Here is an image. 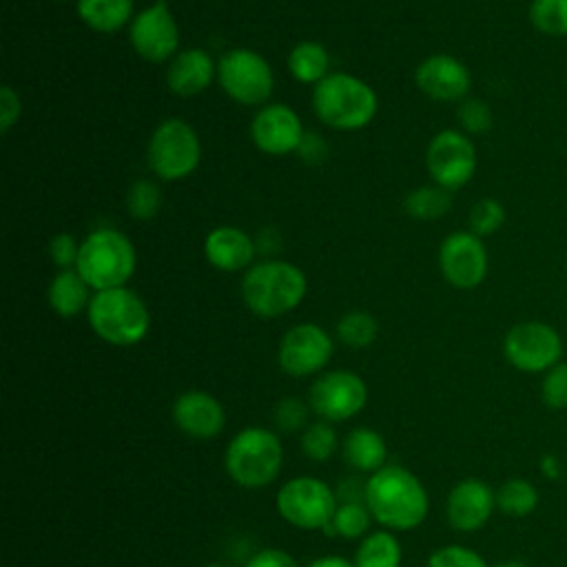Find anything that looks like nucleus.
Returning <instances> with one entry per match:
<instances>
[{
	"instance_id": "ddd939ff",
	"label": "nucleus",
	"mask_w": 567,
	"mask_h": 567,
	"mask_svg": "<svg viewBox=\"0 0 567 567\" xmlns=\"http://www.w3.org/2000/svg\"><path fill=\"white\" fill-rule=\"evenodd\" d=\"M310 408L323 421H346L359 414L368 401L365 381L352 370H330L315 379L310 388Z\"/></svg>"
},
{
	"instance_id": "aec40b11",
	"label": "nucleus",
	"mask_w": 567,
	"mask_h": 567,
	"mask_svg": "<svg viewBox=\"0 0 567 567\" xmlns=\"http://www.w3.org/2000/svg\"><path fill=\"white\" fill-rule=\"evenodd\" d=\"M255 241L237 226L213 228L204 239V257L210 266L224 272L248 270L255 259Z\"/></svg>"
},
{
	"instance_id": "7c9ffc66",
	"label": "nucleus",
	"mask_w": 567,
	"mask_h": 567,
	"mask_svg": "<svg viewBox=\"0 0 567 567\" xmlns=\"http://www.w3.org/2000/svg\"><path fill=\"white\" fill-rule=\"evenodd\" d=\"M527 16L536 31L554 38L567 35V0H532Z\"/></svg>"
},
{
	"instance_id": "7ed1b4c3",
	"label": "nucleus",
	"mask_w": 567,
	"mask_h": 567,
	"mask_svg": "<svg viewBox=\"0 0 567 567\" xmlns=\"http://www.w3.org/2000/svg\"><path fill=\"white\" fill-rule=\"evenodd\" d=\"M379 109L374 89L352 73H328L312 89V111L330 128L357 131L372 122Z\"/></svg>"
},
{
	"instance_id": "b1692460",
	"label": "nucleus",
	"mask_w": 567,
	"mask_h": 567,
	"mask_svg": "<svg viewBox=\"0 0 567 567\" xmlns=\"http://www.w3.org/2000/svg\"><path fill=\"white\" fill-rule=\"evenodd\" d=\"M80 20L97 33L120 31L133 16V0H75Z\"/></svg>"
},
{
	"instance_id": "39448f33",
	"label": "nucleus",
	"mask_w": 567,
	"mask_h": 567,
	"mask_svg": "<svg viewBox=\"0 0 567 567\" xmlns=\"http://www.w3.org/2000/svg\"><path fill=\"white\" fill-rule=\"evenodd\" d=\"M86 317L91 330L102 341L120 348L140 343L151 328L146 303L126 286L93 292Z\"/></svg>"
},
{
	"instance_id": "6e6552de",
	"label": "nucleus",
	"mask_w": 567,
	"mask_h": 567,
	"mask_svg": "<svg viewBox=\"0 0 567 567\" xmlns=\"http://www.w3.org/2000/svg\"><path fill=\"white\" fill-rule=\"evenodd\" d=\"M217 82L233 102L259 106L272 95L275 73L261 53L239 47L217 60Z\"/></svg>"
},
{
	"instance_id": "6ab92c4d",
	"label": "nucleus",
	"mask_w": 567,
	"mask_h": 567,
	"mask_svg": "<svg viewBox=\"0 0 567 567\" xmlns=\"http://www.w3.org/2000/svg\"><path fill=\"white\" fill-rule=\"evenodd\" d=\"M171 416L184 434L202 441L217 436L226 423L221 403L204 390H188L179 394L171 408Z\"/></svg>"
},
{
	"instance_id": "4468645a",
	"label": "nucleus",
	"mask_w": 567,
	"mask_h": 567,
	"mask_svg": "<svg viewBox=\"0 0 567 567\" xmlns=\"http://www.w3.org/2000/svg\"><path fill=\"white\" fill-rule=\"evenodd\" d=\"M439 268L447 284L458 290H472L487 277V248L472 230L450 233L439 248Z\"/></svg>"
},
{
	"instance_id": "f704fd0d",
	"label": "nucleus",
	"mask_w": 567,
	"mask_h": 567,
	"mask_svg": "<svg viewBox=\"0 0 567 567\" xmlns=\"http://www.w3.org/2000/svg\"><path fill=\"white\" fill-rule=\"evenodd\" d=\"M458 124L467 135H485L492 128V111L483 100L465 97L456 109Z\"/></svg>"
},
{
	"instance_id": "ea45409f",
	"label": "nucleus",
	"mask_w": 567,
	"mask_h": 567,
	"mask_svg": "<svg viewBox=\"0 0 567 567\" xmlns=\"http://www.w3.org/2000/svg\"><path fill=\"white\" fill-rule=\"evenodd\" d=\"M22 102L13 86L2 84L0 86V131L9 133V128L20 120Z\"/></svg>"
},
{
	"instance_id": "a18cd8bd",
	"label": "nucleus",
	"mask_w": 567,
	"mask_h": 567,
	"mask_svg": "<svg viewBox=\"0 0 567 567\" xmlns=\"http://www.w3.org/2000/svg\"><path fill=\"white\" fill-rule=\"evenodd\" d=\"M204 567H224V565H217V563H213V565H204Z\"/></svg>"
},
{
	"instance_id": "9d476101",
	"label": "nucleus",
	"mask_w": 567,
	"mask_h": 567,
	"mask_svg": "<svg viewBox=\"0 0 567 567\" xmlns=\"http://www.w3.org/2000/svg\"><path fill=\"white\" fill-rule=\"evenodd\" d=\"M503 354L509 365L520 372H547L563 357V339L558 330L545 321L514 323L503 339Z\"/></svg>"
},
{
	"instance_id": "0eeeda50",
	"label": "nucleus",
	"mask_w": 567,
	"mask_h": 567,
	"mask_svg": "<svg viewBox=\"0 0 567 567\" xmlns=\"http://www.w3.org/2000/svg\"><path fill=\"white\" fill-rule=\"evenodd\" d=\"M146 159L151 171L164 182L188 177L190 173H195L202 159V144L197 131L179 117H168L159 122L148 140Z\"/></svg>"
},
{
	"instance_id": "c9c22d12",
	"label": "nucleus",
	"mask_w": 567,
	"mask_h": 567,
	"mask_svg": "<svg viewBox=\"0 0 567 567\" xmlns=\"http://www.w3.org/2000/svg\"><path fill=\"white\" fill-rule=\"evenodd\" d=\"M540 399L549 410L567 408V363L560 361L543 374Z\"/></svg>"
},
{
	"instance_id": "a19ab883",
	"label": "nucleus",
	"mask_w": 567,
	"mask_h": 567,
	"mask_svg": "<svg viewBox=\"0 0 567 567\" xmlns=\"http://www.w3.org/2000/svg\"><path fill=\"white\" fill-rule=\"evenodd\" d=\"M246 567H299V565H297V560L288 551L277 549V547H268V549L257 551L246 563Z\"/></svg>"
},
{
	"instance_id": "a211bd4d",
	"label": "nucleus",
	"mask_w": 567,
	"mask_h": 567,
	"mask_svg": "<svg viewBox=\"0 0 567 567\" xmlns=\"http://www.w3.org/2000/svg\"><path fill=\"white\" fill-rule=\"evenodd\" d=\"M496 507V492L481 478H463L447 494V520L458 532L481 529Z\"/></svg>"
},
{
	"instance_id": "bb28decb",
	"label": "nucleus",
	"mask_w": 567,
	"mask_h": 567,
	"mask_svg": "<svg viewBox=\"0 0 567 567\" xmlns=\"http://www.w3.org/2000/svg\"><path fill=\"white\" fill-rule=\"evenodd\" d=\"M452 208L450 190L432 184V186H419L410 190L403 199V210L419 221H432L443 217Z\"/></svg>"
},
{
	"instance_id": "f8f14e48",
	"label": "nucleus",
	"mask_w": 567,
	"mask_h": 567,
	"mask_svg": "<svg viewBox=\"0 0 567 567\" xmlns=\"http://www.w3.org/2000/svg\"><path fill=\"white\" fill-rule=\"evenodd\" d=\"M128 40L133 51L146 62H164L177 55L179 44V27L164 0H155L146 9H142L131 27Z\"/></svg>"
},
{
	"instance_id": "c85d7f7f",
	"label": "nucleus",
	"mask_w": 567,
	"mask_h": 567,
	"mask_svg": "<svg viewBox=\"0 0 567 567\" xmlns=\"http://www.w3.org/2000/svg\"><path fill=\"white\" fill-rule=\"evenodd\" d=\"M370 509L361 503H341L337 505L330 523L323 527L328 536H341V538H361L368 534L370 527Z\"/></svg>"
},
{
	"instance_id": "49530a36",
	"label": "nucleus",
	"mask_w": 567,
	"mask_h": 567,
	"mask_svg": "<svg viewBox=\"0 0 567 567\" xmlns=\"http://www.w3.org/2000/svg\"><path fill=\"white\" fill-rule=\"evenodd\" d=\"M565 270H567V266H565Z\"/></svg>"
},
{
	"instance_id": "79ce46f5",
	"label": "nucleus",
	"mask_w": 567,
	"mask_h": 567,
	"mask_svg": "<svg viewBox=\"0 0 567 567\" xmlns=\"http://www.w3.org/2000/svg\"><path fill=\"white\" fill-rule=\"evenodd\" d=\"M299 157L306 162V164H321L323 157L328 155V146L323 142L321 135L317 133H303V140L297 148Z\"/></svg>"
},
{
	"instance_id": "473e14b6",
	"label": "nucleus",
	"mask_w": 567,
	"mask_h": 567,
	"mask_svg": "<svg viewBox=\"0 0 567 567\" xmlns=\"http://www.w3.org/2000/svg\"><path fill=\"white\" fill-rule=\"evenodd\" d=\"M301 450L310 461L323 463L337 450V432L328 421L310 423L301 434Z\"/></svg>"
},
{
	"instance_id": "dca6fc26",
	"label": "nucleus",
	"mask_w": 567,
	"mask_h": 567,
	"mask_svg": "<svg viewBox=\"0 0 567 567\" xmlns=\"http://www.w3.org/2000/svg\"><path fill=\"white\" fill-rule=\"evenodd\" d=\"M303 126L299 115L288 104H266L250 122V137L255 146L266 155L295 153L303 140Z\"/></svg>"
},
{
	"instance_id": "423d86ee",
	"label": "nucleus",
	"mask_w": 567,
	"mask_h": 567,
	"mask_svg": "<svg viewBox=\"0 0 567 567\" xmlns=\"http://www.w3.org/2000/svg\"><path fill=\"white\" fill-rule=\"evenodd\" d=\"M224 465L237 485L257 489L277 478L284 465V445L266 427H246L228 443Z\"/></svg>"
},
{
	"instance_id": "72a5a7b5",
	"label": "nucleus",
	"mask_w": 567,
	"mask_h": 567,
	"mask_svg": "<svg viewBox=\"0 0 567 567\" xmlns=\"http://www.w3.org/2000/svg\"><path fill=\"white\" fill-rule=\"evenodd\" d=\"M505 224V208L494 197L478 199L470 210V230L478 237L494 235Z\"/></svg>"
},
{
	"instance_id": "9b49d317",
	"label": "nucleus",
	"mask_w": 567,
	"mask_h": 567,
	"mask_svg": "<svg viewBox=\"0 0 567 567\" xmlns=\"http://www.w3.org/2000/svg\"><path fill=\"white\" fill-rule=\"evenodd\" d=\"M425 168L436 186L450 193L463 188L476 173L474 142L456 128L436 133L425 148Z\"/></svg>"
},
{
	"instance_id": "5701e85b",
	"label": "nucleus",
	"mask_w": 567,
	"mask_h": 567,
	"mask_svg": "<svg viewBox=\"0 0 567 567\" xmlns=\"http://www.w3.org/2000/svg\"><path fill=\"white\" fill-rule=\"evenodd\" d=\"M343 458L359 472H377L385 465L388 447L379 432L370 427H357L343 441Z\"/></svg>"
},
{
	"instance_id": "58836bf2",
	"label": "nucleus",
	"mask_w": 567,
	"mask_h": 567,
	"mask_svg": "<svg viewBox=\"0 0 567 567\" xmlns=\"http://www.w3.org/2000/svg\"><path fill=\"white\" fill-rule=\"evenodd\" d=\"M306 405L299 399H284L279 401L277 410H275V421L281 430L286 432H295L306 423Z\"/></svg>"
},
{
	"instance_id": "4c0bfd02",
	"label": "nucleus",
	"mask_w": 567,
	"mask_h": 567,
	"mask_svg": "<svg viewBox=\"0 0 567 567\" xmlns=\"http://www.w3.org/2000/svg\"><path fill=\"white\" fill-rule=\"evenodd\" d=\"M78 255H80V244L75 241V237L71 233H58L51 237L49 257L60 270L75 268Z\"/></svg>"
},
{
	"instance_id": "a878e982",
	"label": "nucleus",
	"mask_w": 567,
	"mask_h": 567,
	"mask_svg": "<svg viewBox=\"0 0 567 567\" xmlns=\"http://www.w3.org/2000/svg\"><path fill=\"white\" fill-rule=\"evenodd\" d=\"M357 567H399L401 565V545L390 532H370L363 536L357 556Z\"/></svg>"
},
{
	"instance_id": "f3484780",
	"label": "nucleus",
	"mask_w": 567,
	"mask_h": 567,
	"mask_svg": "<svg viewBox=\"0 0 567 567\" xmlns=\"http://www.w3.org/2000/svg\"><path fill=\"white\" fill-rule=\"evenodd\" d=\"M414 82L419 91L434 102H461L470 93L472 78L458 58L434 53L416 66Z\"/></svg>"
},
{
	"instance_id": "37998d69",
	"label": "nucleus",
	"mask_w": 567,
	"mask_h": 567,
	"mask_svg": "<svg viewBox=\"0 0 567 567\" xmlns=\"http://www.w3.org/2000/svg\"><path fill=\"white\" fill-rule=\"evenodd\" d=\"M308 567H357V565L341 556H321V558L312 560Z\"/></svg>"
},
{
	"instance_id": "2eb2a0df",
	"label": "nucleus",
	"mask_w": 567,
	"mask_h": 567,
	"mask_svg": "<svg viewBox=\"0 0 567 567\" xmlns=\"http://www.w3.org/2000/svg\"><path fill=\"white\" fill-rule=\"evenodd\" d=\"M334 350L332 337L317 323H297L279 341L277 361L290 377H310L326 368Z\"/></svg>"
},
{
	"instance_id": "393cba45",
	"label": "nucleus",
	"mask_w": 567,
	"mask_h": 567,
	"mask_svg": "<svg viewBox=\"0 0 567 567\" xmlns=\"http://www.w3.org/2000/svg\"><path fill=\"white\" fill-rule=\"evenodd\" d=\"M330 55L323 44L303 40L288 53V71L301 84H319L328 75Z\"/></svg>"
},
{
	"instance_id": "20e7f679",
	"label": "nucleus",
	"mask_w": 567,
	"mask_h": 567,
	"mask_svg": "<svg viewBox=\"0 0 567 567\" xmlns=\"http://www.w3.org/2000/svg\"><path fill=\"white\" fill-rule=\"evenodd\" d=\"M135 246L117 228H95L80 241L75 270L93 288V292L126 286L135 272Z\"/></svg>"
},
{
	"instance_id": "e433bc0d",
	"label": "nucleus",
	"mask_w": 567,
	"mask_h": 567,
	"mask_svg": "<svg viewBox=\"0 0 567 567\" xmlns=\"http://www.w3.org/2000/svg\"><path fill=\"white\" fill-rule=\"evenodd\" d=\"M427 567H487L483 556L463 545L439 547L430 558Z\"/></svg>"
},
{
	"instance_id": "4be33fe9",
	"label": "nucleus",
	"mask_w": 567,
	"mask_h": 567,
	"mask_svg": "<svg viewBox=\"0 0 567 567\" xmlns=\"http://www.w3.org/2000/svg\"><path fill=\"white\" fill-rule=\"evenodd\" d=\"M91 290L93 288L82 279V275L75 268H66L51 279L47 288V299L55 315L71 319L89 310V303L93 297Z\"/></svg>"
},
{
	"instance_id": "cd10ccee",
	"label": "nucleus",
	"mask_w": 567,
	"mask_h": 567,
	"mask_svg": "<svg viewBox=\"0 0 567 567\" xmlns=\"http://www.w3.org/2000/svg\"><path fill=\"white\" fill-rule=\"evenodd\" d=\"M496 507L512 518L529 516L538 507V489L529 481L514 476L496 489Z\"/></svg>"
},
{
	"instance_id": "412c9836",
	"label": "nucleus",
	"mask_w": 567,
	"mask_h": 567,
	"mask_svg": "<svg viewBox=\"0 0 567 567\" xmlns=\"http://www.w3.org/2000/svg\"><path fill=\"white\" fill-rule=\"evenodd\" d=\"M217 75V62L204 49L179 51L166 71V84L171 93L179 97H193L210 86Z\"/></svg>"
},
{
	"instance_id": "1a4fd4ad",
	"label": "nucleus",
	"mask_w": 567,
	"mask_h": 567,
	"mask_svg": "<svg viewBox=\"0 0 567 567\" xmlns=\"http://www.w3.org/2000/svg\"><path fill=\"white\" fill-rule=\"evenodd\" d=\"M275 505L292 527L323 529L337 509V494L315 476H295L279 487Z\"/></svg>"
},
{
	"instance_id": "c756f323",
	"label": "nucleus",
	"mask_w": 567,
	"mask_h": 567,
	"mask_svg": "<svg viewBox=\"0 0 567 567\" xmlns=\"http://www.w3.org/2000/svg\"><path fill=\"white\" fill-rule=\"evenodd\" d=\"M379 334L377 319L365 310H350L337 323V339L348 348H365Z\"/></svg>"
},
{
	"instance_id": "2f4dec72",
	"label": "nucleus",
	"mask_w": 567,
	"mask_h": 567,
	"mask_svg": "<svg viewBox=\"0 0 567 567\" xmlns=\"http://www.w3.org/2000/svg\"><path fill=\"white\" fill-rule=\"evenodd\" d=\"M159 204H162V195L155 182L137 179L131 184L126 193V208L133 219L137 221L153 219L159 213Z\"/></svg>"
},
{
	"instance_id": "f03ea898",
	"label": "nucleus",
	"mask_w": 567,
	"mask_h": 567,
	"mask_svg": "<svg viewBox=\"0 0 567 567\" xmlns=\"http://www.w3.org/2000/svg\"><path fill=\"white\" fill-rule=\"evenodd\" d=\"M306 290L308 281L303 270L284 259L252 264L241 277V299L246 308L264 319L295 310L303 301Z\"/></svg>"
},
{
	"instance_id": "f257e3e1",
	"label": "nucleus",
	"mask_w": 567,
	"mask_h": 567,
	"mask_svg": "<svg viewBox=\"0 0 567 567\" xmlns=\"http://www.w3.org/2000/svg\"><path fill=\"white\" fill-rule=\"evenodd\" d=\"M365 505L383 527L408 532L425 520L430 498L416 474L401 465H383L365 481Z\"/></svg>"
},
{
	"instance_id": "c03bdc74",
	"label": "nucleus",
	"mask_w": 567,
	"mask_h": 567,
	"mask_svg": "<svg viewBox=\"0 0 567 567\" xmlns=\"http://www.w3.org/2000/svg\"><path fill=\"white\" fill-rule=\"evenodd\" d=\"M494 567H529V565H525V563H520V560H505V563H498V565H494Z\"/></svg>"
}]
</instances>
